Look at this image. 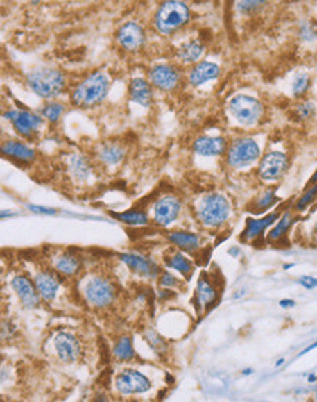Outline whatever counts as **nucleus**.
<instances>
[{
    "instance_id": "nucleus-16",
    "label": "nucleus",
    "mask_w": 317,
    "mask_h": 402,
    "mask_svg": "<svg viewBox=\"0 0 317 402\" xmlns=\"http://www.w3.org/2000/svg\"><path fill=\"white\" fill-rule=\"evenodd\" d=\"M228 149L223 136H200L193 144V151L202 157H218L225 154Z\"/></svg>"
},
{
    "instance_id": "nucleus-22",
    "label": "nucleus",
    "mask_w": 317,
    "mask_h": 402,
    "mask_svg": "<svg viewBox=\"0 0 317 402\" xmlns=\"http://www.w3.org/2000/svg\"><path fill=\"white\" fill-rule=\"evenodd\" d=\"M205 53V46L199 40H189L177 49V58L185 63L198 62Z\"/></svg>"
},
{
    "instance_id": "nucleus-3",
    "label": "nucleus",
    "mask_w": 317,
    "mask_h": 402,
    "mask_svg": "<svg viewBox=\"0 0 317 402\" xmlns=\"http://www.w3.org/2000/svg\"><path fill=\"white\" fill-rule=\"evenodd\" d=\"M26 84H28L31 91L41 97V99L51 100L54 97L60 95L65 90L66 78L58 69L41 67L28 74V76H26Z\"/></svg>"
},
{
    "instance_id": "nucleus-9",
    "label": "nucleus",
    "mask_w": 317,
    "mask_h": 402,
    "mask_svg": "<svg viewBox=\"0 0 317 402\" xmlns=\"http://www.w3.org/2000/svg\"><path fill=\"white\" fill-rule=\"evenodd\" d=\"M5 117L13 124V128L22 136H33L43 124V119L40 116L26 112V110H10L5 113Z\"/></svg>"
},
{
    "instance_id": "nucleus-45",
    "label": "nucleus",
    "mask_w": 317,
    "mask_h": 402,
    "mask_svg": "<svg viewBox=\"0 0 317 402\" xmlns=\"http://www.w3.org/2000/svg\"><path fill=\"white\" fill-rule=\"evenodd\" d=\"M314 349H317V342H314V344H311L310 346H307V349H306L305 351H302L300 355H302V354H307L309 351H311V350H314Z\"/></svg>"
},
{
    "instance_id": "nucleus-30",
    "label": "nucleus",
    "mask_w": 317,
    "mask_h": 402,
    "mask_svg": "<svg viewBox=\"0 0 317 402\" xmlns=\"http://www.w3.org/2000/svg\"><path fill=\"white\" fill-rule=\"evenodd\" d=\"M269 3L271 0H239L237 12L244 17H252L264 10Z\"/></svg>"
},
{
    "instance_id": "nucleus-12",
    "label": "nucleus",
    "mask_w": 317,
    "mask_h": 402,
    "mask_svg": "<svg viewBox=\"0 0 317 402\" xmlns=\"http://www.w3.org/2000/svg\"><path fill=\"white\" fill-rule=\"evenodd\" d=\"M149 81L154 87L162 91H173L180 82V74L170 65H158L151 69Z\"/></svg>"
},
{
    "instance_id": "nucleus-51",
    "label": "nucleus",
    "mask_w": 317,
    "mask_h": 402,
    "mask_svg": "<svg viewBox=\"0 0 317 402\" xmlns=\"http://www.w3.org/2000/svg\"><path fill=\"white\" fill-rule=\"evenodd\" d=\"M31 2H33V3H38V2H40V0H31Z\"/></svg>"
},
{
    "instance_id": "nucleus-4",
    "label": "nucleus",
    "mask_w": 317,
    "mask_h": 402,
    "mask_svg": "<svg viewBox=\"0 0 317 402\" xmlns=\"http://www.w3.org/2000/svg\"><path fill=\"white\" fill-rule=\"evenodd\" d=\"M231 117L243 126H255L264 117V106L255 97L239 94L234 95L228 103Z\"/></svg>"
},
{
    "instance_id": "nucleus-46",
    "label": "nucleus",
    "mask_w": 317,
    "mask_h": 402,
    "mask_svg": "<svg viewBox=\"0 0 317 402\" xmlns=\"http://www.w3.org/2000/svg\"><path fill=\"white\" fill-rule=\"evenodd\" d=\"M250 373H253L252 369H246V370H243V374H244V376H249Z\"/></svg>"
},
{
    "instance_id": "nucleus-1",
    "label": "nucleus",
    "mask_w": 317,
    "mask_h": 402,
    "mask_svg": "<svg viewBox=\"0 0 317 402\" xmlns=\"http://www.w3.org/2000/svg\"><path fill=\"white\" fill-rule=\"evenodd\" d=\"M110 81L103 72H94L74 90L71 100L74 106L89 108L100 104L108 92Z\"/></svg>"
},
{
    "instance_id": "nucleus-38",
    "label": "nucleus",
    "mask_w": 317,
    "mask_h": 402,
    "mask_svg": "<svg viewBox=\"0 0 317 402\" xmlns=\"http://www.w3.org/2000/svg\"><path fill=\"white\" fill-rule=\"evenodd\" d=\"M145 338H146V342L151 345V349H153L155 353L160 354V353L167 351V345H165V342L160 338L157 332L149 329L145 334Z\"/></svg>"
},
{
    "instance_id": "nucleus-40",
    "label": "nucleus",
    "mask_w": 317,
    "mask_h": 402,
    "mask_svg": "<svg viewBox=\"0 0 317 402\" xmlns=\"http://www.w3.org/2000/svg\"><path fill=\"white\" fill-rule=\"evenodd\" d=\"M275 201H277V198H275L273 192H266L265 195L259 199L257 210H266V208H269Z\"/></svg>"
},
{
    "instance_id": "nucleus-15",
    "label": "nucleus",
    "mask_w": 317,
    "mask_h": 402,
    "mask_svg": "<svg viewBox=\"0 0 317 402\" xmlns=\"http://www.w3.org/2000/svg\"><path fill=\"white\" fill-rule=\"evenodd\" d=\"M12 287L17 291V294L25 308H28V309L38 308L41 296L38 294L35 284H33L28 278H26V276L24 275L15 276L12 281Z\"/></svg>"
},
{
    "instance_id": "nucleus-32",
    "label": "nucleus",
    "mask_w": 317,
    "mask_h": 402,
    "mask_svg": "<svg viewBox=\"0 0 317 402\" xmlns=\"http://www.w3.org/2000/svg\"><path fill=\"white\" fill-rule=\"evenodd\" d=\"M165 263H167L169 268L177 269L178 272H182L185 275H190L193 271L191 262L187 258H185L182 253H173L171 256L165 258Z\"/></svg>"
},
{
    "instance_id": "nucleus-17",
    "label": "nucleus",
    "mask_w": 317,
    "mask_h": 402,
    "mask_svg": "<svg viewBox=\"0 0 317 402\" xmlns=\"http://www.w3.org/2000/svg\"><path fill=\"white\" fill-rule=\"evenodd\" d=\"M58 274H59L58 271L56 272L44 271V272H40L35 276L34 284L37 287V291H38V294L41 296V299L50 301L56 297L59 287L62 284V278Z\"/></svg>"
},
{
    "instance_id": "nucleus-26",
    "label": "nucleus",
    "mask_w": 317,
    "mask_h": 402,
    "mask_svg": "<svg viewBox=\"0 0 317 402\" xmlns=\"http://www.w3.org/2000/svg\"><path fill=\"white\" fill-rule=\"evenodd\" d=\"M69 170L76 180H87L91 176V165L87 158L80 154H74L67 161Z\"/></svg>"
},
{
    "instance_id": "nucleus-47",
    "label": "nucleus",
    "mask_w": 317,
    "mask_h": 402,
    "mask_svg": "<svg viewBox=\"0 0 317 402\" xmlns=\"http://www.w3.org/2000/svg\"><path fill=\"white\" fill-rule=\"evenodd\" d=\"M309 382H316V376H314V374H310V376H309Z\"/></svg>"
},
{
    "instance_id": "nucleus-13",
    "label": "nucleus",
    "mask_w": 317,
    "mask_h": 402,
    "mask_svg": "<svg viewBox=\"0 0 317 402\" xmlns=\"http://www.w3.org/2000/svg\"><path fill=\"white\" fill-rule=\"evenodd\" d=\"M54 346H56L58 355L65 363H75L82 353L79 341L72 334H67V332H60L54 338Z\"/></svg>"
},
{
    "instance_id": "nucleus-27",
    "label": "nucleus",
    "mask_w": 317,
    "mask_h": 402,
    "mask_svg": "<svg viewBox=\"0 0 317 402\" xmlns=\"http://www.w3.org/2000/svg\"><path fill=\"white\" fill-rule=\"evenodd\" d=\"M196 300L199 308H206L212 304L216 300V291L211 285V283L205 278H200L198 283V290H196Z\"/></svg>"
},
{
    "instance_id": "nucleus-20",
    "label": "nucleus",
    "mask_w": 317,
    "mask_h": 402,
    "mask_svg": "<svg viewBox=\"0 0 317 402\" xmlns=\"http://www.w3.org/2000/svg\"><path fill=\"white\" fill-rule=\"evenodd\" d=\"M120 258L132 271L141 274V275L155 276L160 272L155 263L148 258H144L139 255H132V253H125V255H121Z\"/></svg>"
},
{
    "instance_id": "nucleus-23",
    "label": "nucleus",
    "mask_w": 317,
    "mask_h": 402,
    "mask_svg": "<svg viewBox=\"0 0 317 402\" xmlns=\"http://www.w3.org/2000/svg\"><path fill=\"white\" fill-rule=\"evenodd\" d=\"M125 156H126L125 148L113 142L103 144L98 149V158L107 165L119 164L123 158H125Z\"/></svg>"
},
{
    "instance_id": "nucleus-24",
    "label": "nucleus",
    "mask_w": 317,
    "mask_h": 402,
    "mask_svg": "<svg viewBox=\"0 0 317 402\" xmlns=\"http://www.w3.org/2000/svg\"><path fill=\"white\" fill-rule=\"evenodd\" d=\"M278 215L277 214H269L262 219H247V227L243 233V237L246 240H253L257 235L264 231L266 227L272 226L275 221H277Z\"/></svg>"
},
{
    "instance_id": "nucleus-25",
    "label": "nucleus",
    "mask_w": 317,
    "mask_h": 402,
    "mask_svg": "<svg viewBox=\"0 0 317 402\" xmlns=\"http://www.w3.org/2000/svg\"><path fill=\"white\" fill-rule=\"evenodd\" d=\"M169 239L171 243H174L175 246H178L183 251L191 252L195 251V249L199 247V235L198 234H193V233H185V231H174L170 233Z\"/></svg>"
},
{
    "instance_id": "nucleus-44",
    "label": "nucleus",
    "mask_w": 317,
    "mask_h": 402,
    "mask_svg": "<svg viewBox=\"0 0 317 402\" xmlns=\"http://www.w3.org/2000/svg\"><path fill=\"white\" fill-rule=\"evenodd\" d=\"M280 306L284 308V309H288V308H294L295 303H294L293 300H281V301H280Z\"/></svg>"
},
{
    "instance_id": "nucleus-29",
    "label": "nucleus",
    "mask_w": 317,
    "mask_h": 402,
    "mask_svg": "<svg viewBox=\"0 0 317 402\" xmlns=\"http://www.w3.org/2000/svg\"><path fill=\"white\" fill-rule=\"evenodd\" d=\"M54 268H56V271L65 276H72L79 271L80 262L76 256L63 255L56 260V263H54Z\"/></svg>"
},
{
    "instance_id": "nucleus-2",
    "label": "nucleus",
    "mask_w": 317,
    "mask_h": 402,
    "mask_svg": "<svg viewBox=\"0 0 317 402\" xmlns=\"http://www.w3.org/2000/svg\"><path fill=\"white\" fill-rule=\"evenodd\" d=\"M190 19V9L182 0H165L157 9L154 25L158 33L169 35L180 30Z\"/></svg>"
},
{
    "instance_id": "nucleus-28",
    "label": "nucleus",
    "mask_w": 317,
    "mask_h": 402,
    "mask_svg": "<svg viewBox=\"0 0 317 402\" xmlns=\"http://www.w3.org/2000/svg\"><path fill=\"white\" fill-rule=\"evenodd\" d=\"M297 37L305 44H313L317 41V22L313 19L301 21L297 26Z\"/></svg>"
},
{
    "instance_id": "nucleus-37",
    "label": "nucleus",
    "mask_w": 317,
    "mask_h": 402,
    "mask_svg": "<svg viewBox=\"0 0 317 402\" xmlns=\"http://www.w3.org/2000/svg\"><path fill=\"white\" fill-rule=\"evenodd\" d=\"M65 112V107L59 103H50L47 104L43 110H41V115H43L44 119H47L49 122L54 123L60 119V116Z\"/></svg>"
},
{
    "instance_id": "nucleus-49",
    "label": "nucleus",
    "mask_w": 317,
    "mask_h": 402,
    "mask_svg": "<svg viewBox=\"0 0 317 402\" xmlns=\"http://www.w3.org/2000/svg\"><path fill=\"white\" fill-rule=\"evenodd\" d=\"M317 182V171H316V174H314V177L311 178V183H316Z\"/></svg>"
},
{
    "instance_id": "nucleus-18",
    "label": "nucleus",
    "mask_w": 317,
    "mask_h": 402,
    "mask_svg": "<svg viewBox=\"0 0 317 402\" xmlns=\"http://www.w3.org/2000/svg\"><path fill=\"white\" fill-rule=\"evenodd\" d=\"M221 75V67L212 62H199L189 74V82L193 87H199Z\"/></svg>"
},
{
    "instance_id": "nucleus-50",
    "label": "nucleus",
    "mask_w": 317,
    "mask_h": 402,
    "mask_svg": "<svg viewBox=\"0 0 317 402\" xmlns=\"http://www.w3.org/2000/svg\"><path fill=\"white\" fill-rule=\"evenodd\" d=\"M293 267H294V263H291V265H285L284 268H285V269H288V268H293Z\"/></svg>"
},
{
    "instance_id": "nucleus-19",
    "label": "nucleus",
    "mask_w": 317,
    "mask_h": 402,
    "mask_svg": "<svg viewBox=\"0 0 317 402\" xmlns=\"http://www.w3.org/2000/svg\"><path fill=\"white\" fill-rule=\"evenodd\" d=\"M129 94H130L132 101H135L136 104H139L142 107H149L151 104H153V99H154L153 88H151V84H148V82L142 78L132 79L129 85Z\"/></svg>"
},
{
    "instance_id": "nucleus-10",
    "label": "nucleus",
    "mask_w": 317,
    "mask_h": 402,
    "mask_svg": "<svg viewBox=\"0 0 317 402\" xmlns=\"http://www.w3.org/2000/svg\"><path fill=\"white\" fill-rule=\"evenodd\" d=\"M116 387L121 394H144L151 387V382L142 373L136 370H125L116 378Z\"/></svg>"
},
{
    "instance_id": "nucleus-21",
    "label": "nucleus",
    "mask_w": 317,
    "mask_h": 402,
    "mask_svg": "<svg viewBox=\"0 0 317 402\" xmlns=\"http://www.w3.org/2000/svg\"><path fill=\"white\" fill-rule=\"evenodd\" d=\"M2 152L5 156L18 160L22 162H30L35 157V151L31 149L30 146L24 145L22 142L18 141H8L2 145Z\"/></svg>"
},
{
    "instance_id": "nucleus-8",
    "label": "nucleus",
    "mask_w": 317,
    "mask_h": 402,
    "mask_svg": "<svg viewBox=\"0 0 317 402\" xmlns=\"http://www.w3.org/2000/svg\"><path fill=\"white\" fill-rule=\"evenodd\" d=\"M288 167V157L281 151H271L259 162V177L265 182H275L282 177Z\"/></svg>"
},
{
    "instance_id": "nucleus-5",
    "label": "nucleus",
    "mask_w": 317,
    "mask_h": 402,
    "mask_svg": "<svg viewBox=\"0 0 317 402\" xmlns=\"http://www.w3.org/2000/svg\"><path fill=\"white\" fill-rule=\"evenodd\" d=\"M196 215L203 226L218 227L228 219L230 203L224 196L218 195V193H212V195L205 196L200 201Z\"/></svg>"
},
{
    "instance_id": "nucleus-39",
    "label": "nucleus",
    "mask_w": 317,
    "mask_h": 402,
    "mask_svg": "<svg viewBox=\"0 0 317 402\" xmlns=\"http://www.w3.org/2000/svg\"><path fill=\"white\" fill-rule=\"evenodd\" d=\"M317 196V185H314L311 189H309L307 190V193L305 196H302L300 201H298V203H297V210L298 211H301V210H305V208Z\"/></svg>"
},
{
    "instance_id": "nucleus-43",
    "label": "nucleus",
    "mask_w": 317,
    "mask_h": 402,
    "mask_svg": "<svg viewBox=\"0 0 317 402\" xmlns=\"http://www.w3.org/2000/svg\"><path fill=\"white\" fill-rule=\"evenodd\" d=\"M28 208L33 212H37V214H50V215L56 214V211L50 210V208H41V206H34V205H30Z\"/></svg>"
},
{
    "instance_id": "nucleus-14",
    "label": "nucleus",
    "mask_w": 317,
    "mask_h": 402,
    "mask_svg": "<svg viewBox=\"0 0 317 402\" xmlns=\"http://www.w3.org/2000/svg\"><path fill=\"white\" fill-rule=\"evenodd\" d=\"M180 202L173 196H164L160 199L154 208V219L161 227L171 224L173 221L180 214Z\"/></svg>"
},
{
    "instance_id": "nucleus-52",
    "label": "nucleus",
    "mask_w": 317,
    "mask_h": 402,
    "mask_svg": "<svg viewBox=\"0 0 317 402\" xmlns=\"http://www.w3.org/2000/svg\"><path fill=\"white\" fill-rule=\"evenodd\" d=\"M316 234H317V230H316Z\"/></svg>"
},
{
    "instance_id": "nucleus-48",
    "label": "nucleus",
    "mask_w": 317,
    "mask_h": 402,
    "mask_svg": "<svg viewBox=\"0 0 317 402\" xmlns=\"http://www.w3.org/2000/svg\"><path fill=\"white\" fill-rule=\"evenodd\" d=\"M282 365H284V358L278 360V362H277V367H280V366H282Z\"/></svg>"
},
{
    "instance_id": "nucleus-33",
    "label": "nucleus",
    "mask_w": 317,
    "mask_h": 402,
    "mask_svg": "<svg viewBox=\"0 0 317 402\" xmlns=\"http://www.w3.org/2000/svg\"><path fill=\"white\" fill-rule=\"evenodd\" d=\"M114 218L119 221H123L126 224L132 226H142L148 223V217L142 211H128V212H121V214H112Z\"/></svg>"
},
{
    "instance_id": "nucleus-35",
    "label": "nucleus",
    "mask_w": 317,
    "mask_h": 402,
    "mask_svg": "<svg viewBox=\"0 0 317 402\" xmlns=\"http://www.w3.org/2000/svg\"><path fill=\"white\" fill-rule=\"evenodd\" d=\"M294 115L300 120H309L316 115V106L313 101H301L295 106Z\"/></svg>"
},
{
    "instance_id": "nucleus-41",
    "label": "nucleus",
    "mask_w": 317,
    "mask_h": 402,
    "mask_svg": "<svg viewBox=\"0 0 317 402\" xmlns=\"http://www.w3.org/2000/svg\"><path fill=\"white\" fill-rule=\"evenodd\" d=\"M160 284L162 287H174L177 284V281H175V278L170 272H164L160 276Z\"/></svg>"
},
{
    "instance_id": "nucleus-34",
    "label": "nucleus",
    "mask_w": 317,
    "mask_h": 402,
    "mask_svg": "<svg viewBox=\"0 0 317 402\" xmlns=\"http://www.w3.org/2000/svg\"><path fill=\"white\" fill-rule=\"evenodd\" d=\"M311 87V78L309 74H298L293 81V94L295 97H302Z\"/></svg>"
},
{
    "instance_id": "nucleus-31",
    "label": "nucleus",
    "mask_w": 317,
    "mask_h": 402,
    "mask_svg": "<svg viewBox=\"0 0 317 402\" xmlns=\"http://www.w3.org/2000/svg\"><path fill=\"white\" fill-rule=\"evenodd\" d=\"M113 354L117 360H120V362H129V360H132L135 357V351H133V345H132L130 338L128 337L120 338L117 344L114 345Z\"/></svg>"
},
{
    "instance_id": "nucleus-7",
    "label": "nucleus",
    "mask_w": 317,
    "mask_h": 402,
    "mask_svg": "<svg viewBox=\"0 0 317 402\" xmlns=\"http://www.w3.org/2000/svg\"><path fill=\"white\" fill-rule=\"evenodd\" d=\"M84 297L92 308H107L116 297L113 284L103 276H92L84 288Z\"/></svg>"
},
{
    "instance_id": "nucleus-36",
    "label": "nucleus",
    "mask_w": 317,
    "mask_h": 402,
    "mask_svg": "<svg viewBox=\"0 0 317 402\" xmlns=\"http://www.w3.org/2000/svg\"><path fill=\"white\" fill-rule=\"evenodd\" d=\"M291 221H293L291 214L286 212V214L281 218L280 224L269 233L268 239H269V240H278V239H281L282 235L286 233V230L289 228V226H291Z\"/></svg>"
},
{
    "instance_id": "nucleus-11",
    "label": "nucleus",
    "mask_w": 317,
    "mask_h": 402,
    "mask_svg": "<svg viewBox=\"0 0 317 402\" xmlns=\"http://www.w3.org/2000/svg\"><path fill=\"white\" fill-rule=\"evenodd\" d=\"M117 43L128 51L139 50L145 43V31L137 22H126L117 31Z\"/></svg>"
},
{
    "instance_id": "nucleus-42",
    "label": "nucleus",
    "mask_w": 317,
    "mask_h": 402,
    "mask_svg": "<svg viewBox=\"0 0 317 402\" xmlns=\"http://www.w3.org/2000/svg\"><path fill=\"white\" fill-rule=\"evenodd\" d=\"M300 284L302 287H306L307 290H311V288H316L317 287V280L313 278V276H301L300 278Z\"/></svg>"
},
{
    "instance_id": "nucleus-6",
    "label": "nucleus",
    "mask_w": 317,
    "mask_h": 402,
    "mask_svg": "<svg viewBox=\"0 0 317 402\" xmlns=\"http://www.w3.org/2000/svg\"><path fill=\"white\" fill-rule=\"evenodd\" d=\"M227 162L232 169H244L260 157V146L253 137H239L227 149Z\"/></svg>"
}]
</instances>
